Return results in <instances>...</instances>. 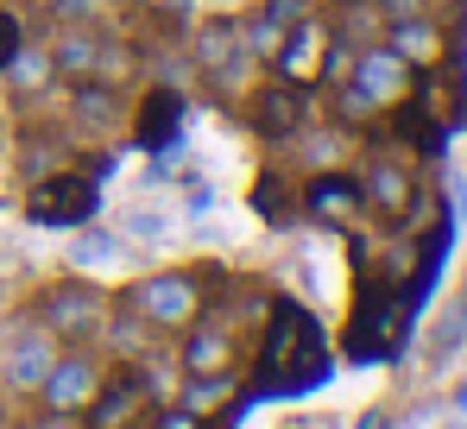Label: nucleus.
Masks as SVG:
<instances>
[{"label": "nucleus", "instance_id": "2", "mask_svg": "<svg viewBox=\"0 0 467 429\" xmlns=\"http://www.w3.org/2000/svg\"><path fill=\"white\" fill-rule=\"evenodd\" d=\"M410 82V64L398 58V51H367L354 76H348V89H341V120H354V114H373V108H386L391 95Z\"/></svg>", "mask_w": 467, "mask_h": 429}, {"label": "nucleus", "instance_id": "21", "mask_svg": "<svg viewBox=\"0 0 467 429\" xmlns=\"http://www.w3.org/2000/svg\"><path fill=\"white\" fill-rule=\"evenodd\" d=\"M215 404H228V379H190V385H183V411H190V417H202V411H215Z\"/></svg>", "mask_w": 467, "mask_h": 429}, {"label": "nucleus", "instance_id": "8", "mask_svg": "<svg viewBox=\"0 0 467 429\" xmlns=\"http://www.w3.org/2000/svg\"><path fill=\"white\" fill-rule=\"evenodd\" d=\"M304 120H310V108H304L297 82L259 89V101H253V133H259V140H291V133H297Z\"/></svg>", "mask_w": 467, "mask_h": 429}, {"label": "nucleus", "instance_id": "20", "mask_svg": "<svg viewBox=\"0 0 467 429\" xmlns=\"http://www.w3.org/2000/svg\"><path fill=\"white\" fill-rule=\"evenodd\" d=\"M222 360H228V335H222V329H215V335L202 329V335L183 348V366H190V372H209V366H222Z\"/></svg>", "mask_w": 467, "mask_h": 429}, {"label": "nucleus", "instance_id": "24", "mask_svg": "<svg viewBox=\"0 0 467 429\" xmlns=\"http://www.w3.org/2000/svg\"><path fill=\"white\" fill-rule=\"evenodd\" d=\"M13 51H19V19H13V13H0V70L13 64Z\"/></svg>", "mask_w": 467, "mask_h": 429}, {"label": "nucleus", "instance_id": "17", "mask_svg": "<svg viewBox=\"0 0 467 429\" xmlns=\"http://www.w3.org/2000/svg\"><path fill=\"white\" fill-rule=\"evenodd\" d=\"M0 76H6V89L32 95V89H45V76H51V51H13V64Z\"/></svg>", "mask_w": 467, "mask_h": 429}, {"label": "nucleus", "instance_id": "19", "mask_svg": "<svg viewBox=\"0 0 467 429\" xmlns=\"http://www.w3.org/2000/svg\"><path fill=\"white\" fill-rule=\"evenodd\" d=\"M391 51H398V58H430V51H436L430 19H398V26H391Z\"/></svg>", "mask_w": 467, "mask_h": 429}, {"label": "nucleus", "instance_id": "25", "mask_svg": "<svg viewBox=\"0 0 467 429\" xmlns=\"http://www.w3.org/2000/svg\"><path fill=\"white\" fill-rule=\"evenodd\" d=\"M127 221H133V234H164V214H152V209L127 214Z\"/></svg>", "mask_w": 467, "mask_h": 429}, {"label": "nucleus", "instance_id": "1", "mask_svg": "<svg viewBox=\"0 0 467 429\" xmlns=\"http://www.w3.org/2000/svg\"><path fill=\"white\" fill-rule=\"evenodd\" d=\"M272 316H278V322H272V335H265L259 366H265V372H291L285 392L322 385V379H328V354H322V341H316V322L297 303H272Z\"/></svg>", "mask_w": 467, "mask_h": 429}, {"label": "nucleus", "instance_id": "26", "mask_svg": "<svg viewBox=\"0 0 467 429\" xmlns=\"http://www.w3.org/2000/svg\"><path fill=\"white\" fill-rule=\"evenodd\" d=\"M152 429H196V417H190V411H164Z\"/></svg>", "mask_w": 467, "mask_h": 429}, {"label": "nucleus", "instance_id": "13", "mask_svg": "<svg viewBox=\"0 0 467 429\" xmlns=\"http://www.w3.org/2000/svg\"><path fill=\"white\" fill-rule=\"evenodd\" d=\"M70 114H77V127H82V133H108V127L120 120V101H114L108 89L82 82V89H77V101H70Z\"/></svg>", "mask_w": 467, "mask_h": 429}, {"label": "nucleus", "instance_id": "3", "mask_svg": "<svg viewBox=\"0 0 467 429\" xmlns=\"http://www.w3.org/2000/svg\"><path fill=\"white\" fill-rule=\"evenodd\" d=\"M95 177H77V171H57V177H45L32 196H26V214L38 221V227H82V221H95Z\"/></svg>", "mask_w": 467, "mask_h": 429}, {"label": "nucleus", "instance_id": "4", "mask_svg": "<svg viewBox=\"0 0 467 429\" xmlns=\"http://www.w3.org/2000/svg\"><path fill=\"white\" fill-rule=\"evenodd\" d=\"M45 316H51V335L57 341H88L108 322V297L95 285H82V278H70V285H57L45 297Z\"/></svg>", "mask_w": 467, "mask_h": 429}, {"label": "nucleus", "instance_id": "15", "mask_svg": "<svg viewBox=\"0 0 467 429\" xmlns=\"http://www.w3.org/2000/svg\"><path fill=\"white\" fill-rule=\"evenodd\" d=\"M95 64H101V38H88V32H64V38L51 45V70L88 76Z\"/></svg>", "mask_w": 467, "mask_h": 429}, {"label": "nucleus", "instance_id": "27", "mask_svg": "<svg viewBox=\"0 0 467 429\" xmlns=\"http://www.w3.org/2000/svg\"><path fill=\"white\" fill-rule=\"evenodd\" d=\"M32 429H77V424H64V417H57V411H51V417H45V424H32Z\"/></svg>", "mask_w": 467, "mask_h": 429}, {"label": "nucleus", "instance_id": "11", "mask_svg": "<svg viewBox=\"0 0 467 429\" xmlns=\"http://www.w3.org/2000/svg\"><path fill=\"white\" fill-rule=\"evenodd\" d=\"M304 203H310V214H328V221H335V214H360L367 190H360V177H348V171H322Z\"/></svg>", "mask_w": 467, "mask_h": 429}, {"label": "nucleus", "instance_id": "12", "mask_svg": "<svg viewBox=\"0 0 467 429\" xmlns=\"http://www.w3.org/2000/svg\"><path fill=\"white\" fill-rule=\"evenodd\" d=\"M316 45H322L316 19H297V26L285 32V45H278V70H285V82H304V76L316 70Z\"/></svg>", "mask_w": 467, "mask_h": 429}, {"label": "nucleus", "instance_id": "28", "mask_svg": "<svg viewBox=\"0 0 467 429\" xmlns=\"http://www.w3.org/2000/svg\"><path fill=\"white\" fill-rule=\"evenodd\" d=\"M360 429H391V424H386V417H367V424H360Z\"/></svg>", "mask_w": 467, "mask_h": 429}, {"label": "nucleus", "instance_id": "5", "mask_svg": "<svg viewBox=\"0 0 467 429\" xmlns=\"http://www.w3.org/2000/svg\"><path fill=\"white\" fill-rule=\"evenodd\" d=\"M51 366H57V335L38 329V322H26V329H13V335L0 341V379H6V385L38 392V379H45Z\"/></svg>", "mask_w": 467, "mask_h": 429}, {"label": "nucleus", "instance_id": "6", "mask_svg": "<svg viewBox=\"0 0 467 429\" xmlns=\"http://www.w3.org/2000/svg\"><path fill=\"white\" fill-rule=\"evenodd\" d=\"M196 297H202V290H196L190 272H158V278H146L127 303H133L152 329H183V322L196 316Z\"/></svg>", "mask_w": 467, "mask_h": 429}, {"label": "nucleus", "instance_id": "7", "mask_svg": "<svg viewBox=\"0 0 467 429\" xmlns=\"http://www.w3.org/2000/svg\"><path fill=\"white\" fill-rule=\"evenodd\" d=\"M38 392H45V404L57 417H77V411H88V398L101 392V366L88 354H57V366L38 379Z\"/></svg>", "mask_w": 467, "mask_h": 429}, {"label": "nucleus", "instance_id": "18", "mask_svg": "<svg viewBox=\"0 0 467 429\" xmlns=\"http://www.w3.org/2000/svg\"><path fill=\"white\" fill-rule=\"evenodd\" d=\"M120 253H127V246H120L114 234H101V227H95V234H77V246H70V266H77V272H88V266H114Z\"/></svg>", "mask_w": 467, "mask_h": 429}, {"label": "nucleus", "instance_id": "9", "mask_svg": "<svg viewBox=\"0 0 467 429\" xmlns=\"http://www.w3.org/2000/svg\"><path fill=\"white\" fill-rule=\"evenodd\" d=\"M146 379H133V372H114L108 379V392H95L88 398V417H95V429H133V417L146 411Z\"/></svg>", "mask_w": 467, "mask_h": 429}, {"label": "nucleus", "instance_id": "16", "mask_svg": "<svg viewBox=\"0 0 467 429\" xmlns=\"http://www.w3.org/2000/svg\"><path fill=\"white\" fill-rule=\"evenodd\" d=\"M360 190H367V196H373L379 209H391V214H404V209H410V177H404L398 164H373V177H367Z\"/></svg>", "mask_w": 467, "mask_h": 429}, {"label": "nucleus", "instance_id": "14", "mask_svg": "<svg viewBox=\"0 0 467 429\" xmlns=\"http://www.w3.org/2000/svg\"><path fill=\"white\" fill-rule=\"evenodd\" d=\"M240 51H246V45H240V26H234V19H209V26H202V38H196V58H202L209 70L234 64Z\"/></svg>", "mask_w": 467, "mask_h": 429}, {"label": "nucleus", "instance_id": "22", "mask_svg": "<svg viewBox=\"0 0 467 429\" xmlns=\"http://www.w3.org/2000/svg\"><path fill=\"white\" fill-rule=\"evenodd\" d=\"M278 32H291V26H278L272 13H253V19L240 26V45H246V51H278Z\"/></svg>", "mask_w": 467, "mask_h": 429}, {"label": "nucleus", "instance_id": "10", "mask_svg": "<svg viewBox=\"0 0 467 429\" xmlns=\"http://www.w3.org/2000/svg\"><path fill=\"white\" fill-rule=\"evenodd\" d=\"M177 133H183V101H177V89L146 95V101H140V145L158 158V152L177 145Z\"/></svg>", "mask_w": 467, "mask_h": 429}, {"label": "nucleus", "instance_id": "23", "mask_svg": "<svg viewBox=\"0 0 467 429\" xmlns=\"http://www.w3.org/2000/svg\"><path fill=\"white\" fill-rule=\"evenodd\" d=\"M19 171H26V177H51V140H26L19 145Z\"/></svg>", "mask_w": 467, "mask_h": 429}]
</instances>
